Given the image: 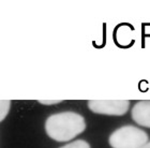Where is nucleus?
<instances>
[{
    "label": "nucleus",
    "instance_id": "8",
    "mask_svg": "<svg viewBox=\"0 0 150 148\" xmlns=\"http://www.w3.org/2000/svg\"><path fill=\"white\" fill-rule=\"evenodd\" d=\"M141 148H150V142H148L146 145H144L143 147H141Z\"/></svg>",
    "mask_w": 150,
    "mask_h": 148
},
{
    "label": "nucleus",
    "instance_id": "7",
    "mask_svg": "<svg viewBox=\"0 0 150 148\" xmlns=\"http://www.w3.org/2000/svg\"><path fill=\"white\" fill-rule=\"evenodd\" d=\"M62 100H39V103L45 104V105H54V104L61 103Z\"/></svg>",
    "mask_w": 150,
    "mask_h": 148
},
{
    "label": "nucleus",
    "instance_id": "1",
    "mask_svg": "<svg viewBox=\"0 0 150 148\" xmlns=\"http://www.w3.org/2000/svg\"><path fill=\"white\" fill-rule=\"evenodd\" d=\"M86 128L84 117L74 112L52 115L45 123L47 135L57 142H67L84 132Z\"/></svg>",
    "mask_w": 150,
    "mask_h": 148
},
{
    "label": "nucleus",
    "instance_id": "4",
    "mask_svg": "<svg viewBox=\"0 0 150 148\" xmlns=\"http://www.w3.org/2000/svg\"><path fill=\"white\" fill-rule=\"evenodd\" d=\"M132 119L142 127L150 128V100L138 101L132 108Z\"/></svg>",
    "mask_w": 150,
    "mask_h": 148
},
{
    "label": "nucleus",
    "instance_id": "3",
    "mask_svg": "<svg viewBox=\"0 0 150 148\" xmlns=\"http://www.w3.org/2000/svg\"><path fill=\"white\" fill-rule=\"evenodd\" d=\"M128 100H91L88 102L89 110L101 115L122 116L129 110Z\"/></svg>",
    "mask_w": 150,
    "mask_h": 148
},
{
    "label": "nucleus",
    "instance_id": "6",
    "mask_svg": "<svg viewBox=\"0 0 150 148\" xmlns=\"http://www.w3.org/2000/svg\"><path fill=\"white\" fill-rule=\"evenodd\" d=\"M60 148H90V145L86 141H84V140H78V141L67 144V145L62 146V147Z\"/></svg>",
    "mask_w": 150,
    "mask_h": 148
},
{
    "label": "nucleus",
    "instance_id": "2",
    "mask_svg": "<svg viewBox=\"0 0 150 148\" xmlns=\"http://www.w3.org/2000/svg\"><path fill=\"white\" fill-rule=\"evenodd\" d=\"M112 148H141L148 143V134L134 126H125L117 129L108 139Z\"/></svg>",
    "mask_w": 150,
    "mask_h": 148
},
{
    "label": "nucleus",
    "instance_id": "5",
    "mask_svg": "<svg viewBox=\"0 0 150 148\" xmlns=\"http://www.w3.org/2000/svg\"><path fill=\"white\" fill-rule=\"evenodd\" d=\"M10 106H11V101L9 100H1L0 101V119L3 120L9 113Z\"/></svg>",
    "mask_w": 150,
    "mask_h": 148
}]
</instances>
